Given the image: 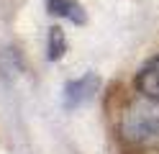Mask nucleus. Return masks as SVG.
Returning <instances> with one entry per match:
<instances>
[{"mask_svg":"<svg viewBox=\"0 0 159 154\" xmlns=\"http://www.w3.org/2000/svg\"><path fill=\"white\" fill-rule=\"evenodd\" d=\"M67 51V36L62 26H52L46 36V59L49 62H59Z\"/></svg>","mask_w":159,"mask_h":154,"instance_id":"5","label":"nucleus"},{"mask_svg":"<svg viewBox=\"0 0 159 154\" xmlns=\"http://www.w3.org/2000/svg\"><path fill=\"white\" fill-rule=\"evenodd\" d=\"M121 133L128 144H136V147L159 144V103L144 95L141 100H134L121 118Z\"/></svg>","mask_w":159,"mask_h":154,"instance_id":"1","label":"nucleus"},{"mask_svg":"<svg viewBox=\"0 0 159 154\" xmlns=\"http://www.w3.org/2000/svg\"><path fill=\"white\" fill-rule=\"evenodd\" d=\"M98 87H100V77L95 75V72H85V75H80L75 80H69L64 85V92H62V103L67 110H75L80 105H85L87 100L95 98Z\"/></svg>","mask_w":159,"mask_h":154,"instance_id":"2","label":"nucleus"},{"mask_svg":"<svg viewBox=\"0 0 159 154\" xmlns=\"http://www.w3.org/2000/svg\"><path fill=\"white\" fill-rule=\"evenodd\" d=\"M136 87H139V92H141L144 98L159 103V57L149 59L141 67V72H139V77H136Z\"/></svg>","mask_w":159,"mask_h":154,"instance_id":"3","label":"nucleus"},{"mask_svg":"<svg viewBox=\"0 0 159 154\" xmlns=\"http://www.w3.org/2000/svg\"><path fill=\"white\" fill-rule=\"evenodd\" d=\"M46 10L52 16L72 21V23H77V26L87 23V13H85V8L80 5L77 0H46Z\"/></svg>","mask_w":159,"mask_h":154,"instance_id":"4","label":"nucleus"}]
</instances>
